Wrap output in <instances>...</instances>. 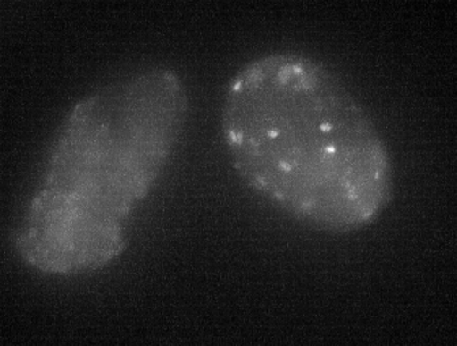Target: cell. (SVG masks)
<instances>
[{"mask_svg":"<svg viewBox=\"0 0 457 346\" xmlns=\"http://www.w3.org/2000/svg\"><path fill=\"white\" fill-rule=\"evenodd\" d=\"M188 111L183 78L166 66L116 78L75 103L18 224L22 261L67 277L118 259L129 220L168 165Z\"/></svg>","mask_w":457,"mask_h":346,"instance_id":"2","label":"cell"},{"mask_svg":"<svg viewBox=\"0 0 457 346\" xmlns=\"http://www.w3.org/2000/svg\"><path fill=\"white\" fill-rule=\"evenodd\" d=\"M220 131L241 181L303 225L357 232L391 204L394 165L380 129L316 57L271 52L244 64L226 85Z\"/></svg>","mask_w":457,"mask_h":346,"instance_id":"1","label":"cell"}]
</instances>
